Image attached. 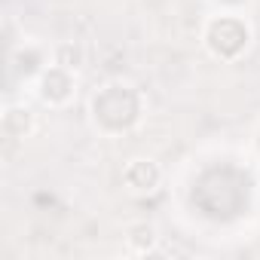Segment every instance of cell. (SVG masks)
<instances>
[{"label": "cell", "mask_w": 260, "mask_h": 260, "mask_svg": "<svg viewBox=\"0 0 260 260\" xmlns=\"http://www.w3.org/2000/svg\"><path fill=\"white\" fill-rule=\"evenodd\" d=\"M202 43H205L211 58L236 61L248 49V43H251V28H248L245 19L233 16V13H223V16L208 19V25L202 31Z\"/></svg>", "instance_id": "1"}, {"label": "cell", "mask_w": 260, "mask_h": 260, "mask_svg": "<svg viewBox=\"0 0 260 260\" xmlns=\"http://www.w3.org/2000/svg\"><path fill=\"white\" fill-rule=\"evenodd\" d=\"M34 92H37L40 104H46V107H52V110L68 107V104L74 101V92H77V74L52 61L49 68L40 71Z\"/></svg>", "instance_id": "2"}, {"label": "cell", "mask_w": 260, "mask_h": 260, "mask_svg": "<svg viewBox=\"0 0 260 260\" xmlns=\"http://www.w3.org/2000/svg\"><path fill=\"white\" fill-rule=\"evenodd\" d=\"M162 184V169L150 156H132L122 166V187L132 196H150Z\"/></svg>", "instance_id": "3"}, {"label": "cell", "mask_w": 260, "mask_h": 260, "mask_svg": "<svg viewBox=\"0 0 260 260\" xmlns=\"http://www.w3.org/2000/svg\"><path fill=\"white\" fill-rule=\"evenodd\" d=\"M0 128H4V135L13 138V141H22V138H31V132L37 128V116L31 107L25 104H10L0 116Z\"/></svg>", "instance_id": "4"}, {"label": "cell", "mask_w": 260, "mask_h": 260, "mask_svg": "<svg viewBox=\"0 0 260 260\" xmlns=\"http://www.w3.org/2000/svg\"><path fill=\"white\" fill-rule=\"evenodd\" d=\"M122 239H125V248L132 254H153L159 245V230L147 220H135V223L125 226Z\"/></svg>", "instance_id": "5"}, {"label": "cell", "mask_w": 260, "mask_h": 260, "mask_svg": "<svg viewBox=\"0 0 260 260\" xmlns=\"http://www.w3.org/2000/svg\"><path fill=\"white\" fill-rule=\"evenodd\" d=\"M13 71H16L22 80L40 77V71H43V52H40L37 46L16 49V52H13Z\"/></svg>", "instance_id": "6"}, {"label": "cell", "mask_w": 260, "mask_h": 260, "mask_svg": "<svg viewBox=\"0 0 260 260\" xmlns=\"http://www.w3.org/2000/svg\"><path fill=\"white\" fill-rule=\"evenodd\" d=\"M52 61L77 74V71L86 64V49H83L80 43H74V40H64V43H58V46H55V52H52Z\"/></svg>", "instance_id": "7"}]
</instances>
